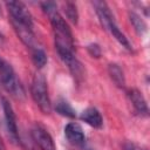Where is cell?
<instances>
[{
    "label": "cell",
    "mask_w": 150,
    "mask_h": 150,
    "mask_svg": "<svg viewBox=\"0 0 150 150\" xmlns=\"http://www.w3.org/2000/svg\"><path fill=\"white\" fill-rule=\"evenodd\" d=\"M96 14H97V18L100 20V23L101 26L110 34L112 35V38L116 39V41L122 46L124 47L125 49L128 50H131L132 49V46L130 43V41L128 40V38L122 33V30L118 28V26L116 25V21L114 19V15L108 6L107 2L104 1H98V0H95L91 2Z\"/></svg>",
    "instance_id": "cell-1"
},
{
    "label": "cell",
    "mask_w": 150,
    "mask_h": 150,
    "mask_svg": "<svg viewBox=\"0 0 150 150\" xmlns=\"http://www.w3.org/2000/svg\"><path fill=\"white\" fill-rule=\"evenodd\" d=\"M0 82L5 90L15 98L25 97V89L18 79L13 67L2 57H0Z\"/></svg>",
    "instance_id": "cell-2"
},
{
    "label": "cell",
    "mask_w": 150,
    "mask_h": 150,
    "mask_svg": "<svg viewBox=\"0 0 150 150\" xmlns=\"http://www.w3.org/2000/svg\"><path fill=\"white\" fill-rule=\"evenodd\" d=\"M30 95L43 114H50L52 102L48 95L47 81L42 74H35L30 84Z\"/></svg>",
    "instance_id": "cell-3"
},
{
    "label": "cell",
    "mask_w": 150,
    "mask_h": 150,
    "mask_svg": "<svg viewBox=\"0 0 150 150\" xmlns=\"http://www.w3.org/2000/svg\"><path fill=\"white\" fill-rule=\"evenodd\" d=\"M6 7L9 13L11 23L22 25L27 27H34L33 23V16L26 5L21 1H8L6 2Z\"/></svg>",
    "instance_id": "cell-4"
},
{
    "label": "cell",
    "mask_w": 150,
    "mask_h": 150,
    "mask_svg": "<svg viewBox=\"0 0 150 150\" xmlns=\"http://www.w3.org/2000/svg\"><path fill=\"white\" fill-rule=\"evenodd\" d=\"M1 107H2V110H4V116H5V122H6V128H7L8 135L12 138L13 142L19 143L21 139H20L19 131H18V124H16L15 112H14L11 103L5 97L1 98Z\"/></svg>",
    "instance_id": "cell-5"
},
{
    "label": "cell",
    "mask_w": 150,
    "mask_h": 150,
    "mask_svg": "<svg viewBox=\"0 0 150 150\" xmlns=\"http://www.w3.org/2000/svg\"><path fill=\"white\" fill-rule=\"evenodd\" d=\"M30 135L34 143L39 146L40 150H56L50 134L41 125H38V124L34 125L32 128Z\"/></svg>",
    "instance_id": "cell-6"
},
{
    "label": "cell",
    "mask_w": 150,
    "mask_h": 150,
    "mask_svg": "<svg viewBox=\"0 0 150 150\" xmlns=\"http://www.w3.org/2000/svg\"><path fill=\"white\" fill-rule=\"evenodd\" d=\"M128 98L131 102L135 111L139 115V116H148L149 115V108H148V103L144 98V96L142 95V93L138 89H129L128 93Z\"/></svg>",
    "instance_id": "cell-7"
},
{
    "label": "cell",
    "mask_w": 150,
    "mask_h": 150,
    "mask_svg": "<svg viewBox=\"0 0 150 150\" xmlns=\"http://www.w3.org/2000/svg\"><path fill=\"white\" fill-rule=\"evenodd\" d=\"M64 136L69 143L76 146H82L86 142V136L82 128L75 122L68 123L64 127Z\"/></svg>",
    "instance_id": "cell-8"
},
{
    "label": "cell",
    "mask_w": 150,
    "mask_h": 150,
    "mask_svg": "<svg viewBox=\"0 0 150 150\" xmlns=\"http://www.w3.org/2000/svg\"><path fill=\"white\" fill-rule=\"evenodd\" d=\"M16 35L19 36V39L30 49L35 48V34L32 27H27V26H22V25H16V23H12Z\"/></svg>",
    "instance_id": "cell-9"
},
{
    "label": "cell",
    "mask_w": 150,
    "mask_h": 150,
    "mask_svg": "<svg viewBox=\"0 0 150 150\" xmlns=\"http://www.w3.org/2000/svg\"><path fill=\"white\" fill-rule=\"evenodd\" d=\"M80 118L87 123L88 125L93 127V128H101L103 125V118L100 114V111L94 108V107H89L87 109H84L80 116Z\"/></svg>",
    "instance_id": "cell-10"
},
{
    "label": "cell",
    "mask_w": 150,
    "mask_h": 150,
    "mask_svg": "<svg viewBox=\"0 0 150 150\" xmlns=\"http://www.w3.org/2000/svg\"><path fill=\"white\" fill-rule=\"evenodd\" d=\"M108 74L110 76V79L112 80V82L118 88H123L125 86L124 71L120 67V64H117V63H109L108 64Z\"/></svg>",
    "instance_id": "cell-11"
},
{
    "label": "cell",
    "mask_w": 150,
    "mask_h": 150,
    "mask_svg": "<svg viewBox=\"0 0 150 150\" xmlns=\"http://www.w3.org/2000/svg\"><path fill=\"white\" fill-rule=\"evenodd\" d=\"M54 109L56 110L57 114H60V115H62L64 117H69V118H75L76 117V112H75L74 108L64 98H59L56 101V103H55Z\"/></svg>",
    "instance_id": "cell-12"
},
{
    "label": "cell",
    "mask_w": 150,
    "mask_h": 150,
    "mask_svg": "<svg viewBox=\"0 0 150 150\" xmlns=\"http://www.w3.org/2000/svg\"><path fill=\"white\" fill-rule=\"evenodd\" d=\"M129 20H130L135 32L138 35H143L146 33V23L138 14H136L135 12H130L129 13Z\"/></svg>",
    "instance_id": "cell-13"
},
{
    "label": "cell",
    "mask_w": 150,
    "mask_h": 150,
    "mask_svg": "<svg viewBox=\"0 0 150 150\" xmlns=\"http://www.w3.org/2000/svg\"><path fill=\"white\" fill-rule=\"evenodd\" d=\"M32 60L36 68H43L47 63V54L40 47H35L32 49Z\"/></svg>",
    "instance_id": "cell-14"
},
{
    "label": "cell",
    "mask_w": 150,
    "mask_h": 150,
    "mask_svg": "<svg viewBox=\"0 0 150 150\" xmlns=\"http://www.w3.org/2000/svg\"><path fill=\"white\" fill-rule=\"evenodd\" d=\"M63 11H64V13H66L67 19H68L71 23L76 25V23L79 22V12H77L76 5H75L74 2H70V1L66 2Z\"/></svg>",
    "instance_id": "cell-15"
},
{
    "label": "cell",
    "mask_w": 150,
    "mask_h": 150,
    "mask_svg": "<svg viewBox=\"0 0 150 150\" xmlns=\"http://www.w3.org/2000/svg\"><path fill=\"white\" fill-rule=\"evenodd\" d=\"M87 50H88V53H89L93 57H95V59H98V57L102 55L101 47H100L97 43H89V45L87 46Z\"/></svg>",
    "instance_id": "cell-16"
},
{
    "label": "cell",
    "mask_w": 150,
    "mask_h": 150,
    "mask_svg": "<svg viewBox=\"0 0 150 150\" xmlns=\"http://www.w3.org/2000/svg\"><path fill=\"white\" fill-rule=\"evenodd\" d=\"M123 149H124V150H144V149L139 148L138 145H136V144H134V143H130V142L125 143V144L123 145Z\"/></svg>",
    "instance_id": "cell-17"
},
{
    "label": "cell",
    "mask_w": 150,
    "mask_h": 150,
    "mask_svg": "<svg viewBox=\"0 0 150 150\" xmlns=\"http://www.w3.org/2000/svg\"><path fill=\"white\" fill-rule=\"evenodd\" d=\"M22 148H23V150H36L32 144H29L27 142H22Z\"/></svg>",
    "instance_id": "cell-18"
},
{
    "label": "cell",
    "mask_w": 150,
    "mask_h": 150,
    "mask_svg": "<svg viewBox=\"0 0 150 150\" xmlns=\"http://www.w3.org/2000/svg\"><path fill=\"white\" fill-rule=\"evenodd\" d=\"M0 150H6V146H5V143H4V141L1 139V137H0Z\"/></svg>",
    "instance_id": "cell-19"
},
{
    "label": "cell",
    "mask_w": 150,
    "mask_h": 150,
    "mask_svg": "<svg viewBox=\"0 0 150 150\" xmlns=\"http://www.w3.org/2000/svg\"><path fill=\"white\" fill-rule=\"evenodd\" d=\"M4 41H5V38H4V34L0 32V45H2L4 43Z\"/></svg>",
    "instance_id": "cell-20"
},
{
    "label": "cell",
    "mask_w": 150,
    "mask_h": 150,
    "mask_svg": "<svg viewBox=\"0 0 150 150\" xmlns=\"http://www.w3.org/2000/svg\"><path fill=\"white\" fill-rule=\"evenodd\" d=\"M0 14H1V8H0Z\"/></svg>",
    "instance_id": "cell-21"
}]
</instances>
